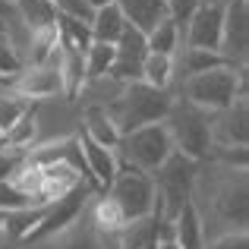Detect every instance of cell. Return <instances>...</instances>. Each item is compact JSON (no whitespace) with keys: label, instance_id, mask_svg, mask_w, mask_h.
Instances as JSON below:
<instances>
[{"label":"cell","instance_id":"14","mask_svg":"<svg viewBox=\"0 0 249 249\" xmlns=\"http://www.w3.org/2000/svg\"><path fill=\"white\" fill-rule=\"evenodd\" d=\"M167 224H170V240L180 249H202L205 246V227H202V218H199L193 202H186Z\"/></svg>","mask_w":249,"mask_h":249},{"label":"cell","instance_id":"10","mask_svg":"<svg viewBox=\"0 0 249 249\" xmlns=\"http://www.w3.org/2000/svg\"><path fill=\"white\" fill-rule=\"evenodd\" d=\"M246 48H249V0H224L221 57L231 67L246 70Z\"/></svg>","mask_w":249,"mask_h":249},{"label":"cell","instance_id":"7","mask_svg":"<svg viewBox=\"0 0 249 249\" xmlns=\"http://www.w3.org/2000/svg\"><path fill=\"white\" fill-rule=\"evenodd\" d=\"M174 155V142H170L164 123H148V126L129 129L117 142V158L120 164L142 170V174H155L164 161Z\"/></svg>","mask_w":249,"mask_h":249},{"label":"cell","instance_id":"29","mask_svg":"<svg viewBox=\"0 0 249 249\" xmlns=\"http://www.w3.org/2000/svg\"><path fill=\"white\" fill-rule=\"evenodd\" d=\"M57 10V16H70V19H79V22H91V6L85 0H51Z\"/></svg>","mask_w":249,"mask_h":249},{"label":"cell","instance_id":"31","mask_svg":"<svg viewBox=\"0 0 249 249\" xmlns=\"http://www.w3.org/2000/svg\"><path fill=\"white\" fill-rule=\"evenodd\" d=\"M3 73H10L13 79L22 73V57H19V54H16V48L6 41V35L0 38V76H3Z\"/></svg>","mask_w":249,"mask_h":249},{"label":"cell","instance_id":"6","mask_svg":"<svg viewBox=\"0 0 249 249\" xmlns=\"http://www.w3.org/2000/svg\"><path fill=\"white\" fill-rule=\"evenodd\" d=\"M107 199L120 208L126 224H139V221H152L155 208H158V193H155L152 174H142L126 164H120L117 177L107 186Z\"/></svg>","mask_w":249,"mask_h":249},{"label":"cell","instance_id":"9","mask_svg":"<svg viewBox=\"0 0 249 249\" xmlns=\"http://www.w3.org/2000/svg\"><path fill=\"white\" fill-rule=\"evenodd\" d=\"M183 44L221 54V35H224V3H199L193 16L180 25Z\"/></svg>","mask_w":249,"mask_h":249},{"label":"cell","instance_id":"8","mask_svg":"<svg viewBox=\"0 0 249 249\" xmlns=\"http://www.w3.org/2000/svg\"><path fill=\"white\" fill-rule=\"evenodd\" d=\"M85 205H89V189L79 183V186H73L70 193H63L60 199H54V202H48V205H44L41 221L32 227V233L25 237V243H38V240H57L60 233H67L70 227L76 224V218L85 212Z\"/></svg>","mask_w":249,"mask_h":249},{"label":"cell","instance_id":"21","mask_svg":"<svg viewBox=\"0 0 249 249\" xmlns=\"http://www.w3.org/2000/svg\"><path fill=\"white\" fill-rule=\"evenodd\" d=\"M60 79H63V95L76 98L85 85V54L73 48H60Z\"/></svg>","mask_w":249,"mask_h":249},{"label":"cell","instance_id":"19","mask_svg":"<svg viewBox=\"0 0 249 249\" xmlns=\"http://www.w3.org/2000/svg\"><path fill=\"white\" fill-rule=\"evenodd\" d=\"M82 136H89L91 142H98L104 148H114V152H117V142H120V129L114 126L107 110L98 107V104L85 110V133Z\"/></svg>","mask_w":249,"mask_h":249},{"label":"cell","instance_id":"34","mask_svg":"<svg viewBox=\"0 0 249 249\" xmlns=\"http://www.w3.org/2000/svg\"><path fill=\"white\" fill-rule=\"evenodd\" d=\"M0 19H6V22H10V19H16V6L6 3V0H0Z\"/></svg>","mask_w":249,"mask_h":249},{"label":"cell","instance_id":"11","mask_svg":"<svg viewBox=\"0 0 249 249\" xmlns=\"http://www.w3.org/2000/svg\"><path fill=\"white\" fill-rule=\"evenodd\" d=\"M249 101L237 98L227 110L212 114V148H246L249 139Z\"/></svg>","mask_w":249,"mask_h":249},{"label":"cell","instance_id":"5","mask_svg":"<svg viewBox=\"0 0 249 249\" xmlns=\"http://www.w3.org/2000/svg\"><path fill=\"white\" fill-rule=\"evenodd\" d=\"M196 177H199V161L186 158V155H180V152H174L164 164L152 174L155 193H158V208H155L158 224L161 221H170L189 202L193 186H196Z\"/></svg>","mask_w":249,"mask_h":249},{"label":"cell","instance_id":"22","mask_svg":"<svg viewBox=\"0 0 249 249\" xmlns=\"http://www.w3.org/2000/svg\"><path fill=\"white\" fill-rule=\"evenodd\" d=\"M142 82L152 85V89L167 91L170 85H174V57L152 54V51H148V54L142 57Z\"/></svg>","mask_w":249,"mask_h":249},{"label":"cell","instance_id":"27","mask_svg":"<svg viewBox=\"0 0 249 249\" xmlns=\"http://www.w3.org/2000/svg\"><path fill=\"white\" fill-rule=\"evenodd\" d=\"M29 205H38L25 189H19L13 180H3L0 183V212L10 214V212H19V208H29Z\"/></svg>","mask_w":249,"mask_h":249},{"label":"cell","instance_id":"28","mask_svg":"<svg viewBox=\"0 0 249 249\" xmlns=\"http://www.w3.org/2000/svg\"><path fill=\"white\" fill-rule=\"evenodd\" d=\"M145 54H148L145 35H142L139 29H133V25H126L123 35L117 38V57H133V60H142Z\"/></svg>","mask_w":249,"mask_h":249},{"label":"cell","instance_id":"18","mask_svg":"<svg viewBox=\"0 0 249 249\" xmlns=\"http://www.w3.org/2000/svg\"><path fill=\"white\" fill-rule=\"evenodd\" d=\"M13 6H16V19L29 32L54 29V22H57V10L51 0H16Z\"/></svg>","mask_w":249,"mask_h":249},{"label":"cell","instance_id":"26","mask_svg":"<svg viewBox=\"0 0 249 249\" xmlns=\"http://www.w3.org/2000/svg\"><path fill=\"white\" fill-rule=\"evenodd\" d=\"M35 136H38V123H35V117H32V110H29V114H25L0 142L10 145V148H16V152H22V148H29L32 142H35Z\"/></svg>","mask_w":249,"mask_h":249},{"label":"cell","instance_id":"32","mask_svg":"<svg viewBox=\"0 0 249 249\" xmlns=\"http://www.w3.org/2000/svg\"><path fill=\"white\" fill-rule=\"evenodd\" d=\"M22 167H25V161H22V155H19L16 148L0 152V183H3V180H13V177H16Z\"/></svg>","mask_w":249,"mask_h":249},{"label":"cell","instance_id":"38","mask_svg":"<svg viewBox=\"0 0 249 249\" xmlns=\"http://www.w3.org/2000/svg\"><path fill=\"white\" fill-rule=\"evenodd\" d=\"M202 3H224V0H202Z\"/></svg>","mask_w":249,"mask_h":249},{"label":"cell","instance_id":"30","mask_svg":"<svg viewBox=\"0 0 249 249\" xmlns=\"http://www.w3.org/2000/svg\"><path fill=\"white\" fill-rule=\"evenodd\" d=\"M202 249H249V240H246V231H227V233H218V237H208Z\"/></svg>","mask_w":249,"mask_h":249},{"label":"cell","instance_id":"17","mask_svg":"<svg viewBox=\"0 0 249 249\" xmlns=\"http://www.w3.org/2000/svg\"><path fill=\"white\" fill-rule=\"evenodd\" d=\"M126 25H129V22L123 19L120 6H117V3H107V6H101V10L91 13V22H89V29H91V41L117 44V38L123 35V29H126Z\"/></svg>","mask_w":249,"mask_h":249},{"label":"cell","instance_id":"33","mask_svg":"<svg viewBox=\"0 0 249 249\" xmlns=\"http://www.w3.org/2000/svg\"><path fill=\"white\" fill-rule=\"evenodd\" d=\"M199 3H202V0H167V13H170V19H174V22L183 25L189 16H193V10Z\"/></svg>","mask_w":249,"mask_h":249},{"label":"cell","instance_id":"16","mask_svg":"<svg viewBox=\"0 0 249 249\" xmlns=\"http://www.w3.org/2000/svg\"><path fill=\"white\" fill-rule=\"evenodd\" d=\"M224 57L214 54V51H202V48H189V44H180V51L174 54V79H189L196 73H205V70L224 67Z\"/></svg>","mask_w":249,"mask_h":249},{"label":"cell","instance_id":"25","mask_svg":"<svg viewBox=\"0 0 249 249\" xmlns=\"http://www.w3.org/2000/svg\"><path fill=\"white\" fill-rule=\"evenodd\" d=\"M29 110H32L29 101L19 98V95H3V98H0V139H3V136L10 133V129L16 126Z\"/></svg>","mask_w":249,"mask_h":249},{"label":"cell","instance_id":"23","mask_svg":"<svg viewBox=\"0 0 249 249\" xmlns=\"http://www.w3.org/2000/svg\"><path fill=\"white\" fill-rule=\"evenodd\" d=\"M117 57V44L91 41L85 51V79H107V70Z\"/></svg>","mask_w":249,"mask_h":249},{"label":"cell","instance_id":"12","mask_svg":"<svg viewBox=\"0 0 249 249\" xmlns=\"http://www.w3.org/2000/svg\"><path fill=\"white\" fill-rule=\"evenodd\" d=\"M13 85V95L19 98H54L63 95V79H60V54L51 63H41V67H25Z\"/></svg>","mask_w":249,"mask_h":249},{"label":"cell","instance_id":"3","mask_svg":"<svg viewBox=\"0 0 249 249\" xmlns=\"http://www.w3.org/2000/svg\"><path fill=\"white\" fill-rule=\"evenodd\" d=\"M170 101L174 98L161 89H152L145 82H126L123 91L107 104V114L114 120V126L123 133L129 129H139V126H148V123H161L164 114L170 110Z\"/></svg>","mask_w":249,"mask_h":249},{"label":"cell","instance_id":"15","mask_svg":"<svg viewBox=\"0 0 249 249\" xmlns=\"http://www.w3.org/2000/svg\"><path fill=\"white\" fill-rule=\"evenodd\" d=\"M114 3L120 6L123 19H126L133 29H139L142 35H148L161 19H170L167 0H114Z\"/></svg>","mask_w":249,"mask_h":249},{"label":"cell","instance_id":"36","mask_svg":"<svg viewBox=\"0 0 249 249\" xmlns=\"http://www.w3.org/2000/svg\"><path fill=\"white\" fill-rule=\"evenodd\" d=\"M85 3L91 6V10H101V6H107V3H114V0H85Z\"/></svg>","mask_w":249,"mask_h":249},{"label":"cell","instance_id":"20","mask_svg":"<svg viewBox=\"0 0 249 249\" xmlns=\"http://www.w3.org/2000/svg\"><path fill=\"white\" fill-rule=\"evenodd\" d=\"M180 44H183V29H180V22H174V19H161V22L145 35V48L152 51V54L174 57L177 51H180Z\"/></svg>","mask_w":249,"mask_h":249},{"label":"cell","instance_id":"35","mask_svg":"<svg viewBox=\"0 0 249 249\" xmlns=\"http://www.w3.org/2000/svg\"><path fill=\"white\" fill-rule=\"evenodd\" d=\"M155 249H180L170 237H155Z\"/></svg>","mask_w":249,"mask_h":249},{"label":"cell","instance_id":"13","mask_svg":"<svg viewBox=\"0 0 249 249\" xmlns=\"http://www.w3.org/2000/svg\"><path fill=\"white\" fill-rule=\"evenodd\" d=\"M79 152H82V161H85V174H89V180L95 183V186L107 189L110 180L117 177V170H120V158H117L114 148H104L98 145V142H91L89 136H79Z\"/></svg>","mask_w":249,"mask_h":249},{"label":"cell","instance_id":"2","mask_svg":"<svg viewBox=\"0 0 249 249\" xmlns=\"http://www.w3.org/2000/svg\"><path fill=\"white\" fill-rule=\"evenodd\" d=\"M243 95H246V70L231 67V63L196 73L180 82V98L189 101L193 107L205 110V114H221Z\"/></svg>","mask_w":249,"mask_h":249},{"label":"cell","instance_id":"39","mask_svg":"<svg viewBox=\"0 0 249 249\" xmlns=\"http://www.w3.org/2000/svg\"><path fill=\"white\" fill-rule=\"evenodd\" d=\"M6 3H16V0H6Z\"/></svg>","mask_w":249,"mask_h":249},{"label":"cell","instance_id":"4","mask_svg":"<svg viewBox=\"0 0 249 249\" xmlns=\"http://www.w3.org/2000/svg\"><path fill=\"white\" fill-rule=\"evenodd\" d=\"M161 123H164L170 142H174V152L186 155L199 164L212 155V114L177 98V101H170V110Z\"/></svg>","mask_w":249,"mask_h":249},{"label":"cell","instance_id":"1","mask_svg":"<svg viewBox=\"0 0 249 249\" xmlns=\"http://www.w3.org/2000/svg\"><path fill=\"white\" fill-rule=\"evenodd\" d=\"M193 196L208 199L205 205L193 202L205 227V240L227 231H246V167H224L214 161L212 177H196Z\"/></svg>","mask_w":249,"mask_h":249},{"label":"cell","instance_id":"24","mask_svg":"<svg viewBox=\"0 0 249 249\" xmlns=\"http://www.w3.org/2000/svg\"><path fill=\"white\" fill-rule=\"evenodd\" d=\"M44 205H29V208H19V212H10L3 221V233L13 240H25L32 233V227L41 221Z\"/></svg>","mask_w":249,"mask_h":249},{"label":"cell","instance_id":"37","mask_svg":"<svg viewBox=\"0 0 249 249\" xmlns=\"http://www.w3.org/2000/svg\"><path fill=\"white\" fill-rule=\"evenodd\" d=\"M136 249H155V237H152V240H145V243H139Z\"/></svg>","mask_w":249,"mask_h":249}]
</instances>
